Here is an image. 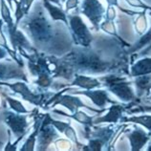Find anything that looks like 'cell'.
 <instances>
[{
  "label": "cell",
  "mask_w": 151,
  "mask_h": 151,
  "mask_svg": "<svg viewBox=\"0 0 151 151\" xmlns=\"http://www.w3.org/2000/svg\"><path fill=\"white\" fill-rule=\"evenodd\" d=\"M101 47L76 46L62 58L53 57V78H62L71 81L75 74L101 76L110 73L126 74L128 55L125 46L116 37L102 38Z\"/></svg>",
  "instance_id": "obj_1"
},
{
  "label": "cell",
  "mask_w": 151,
  "mask_h": 151,
  "mask_svg": "<svg viewBox=\"0 0 151 151\" xmlns=\"http://www.w3.org/2000/svg\"><path fill=\"white\" fill-rule=\"evenodd\" d=\"M15 0H7L8 4H9V7L10 8H13V2H14Z\"/></svg>",
  "instance_id": "obj_35"
},
{
  "label": "cell",
  "mask_w": 151,
  "mask_h": 151,
  "mask_svg": "<svg viewBox=\"0 0 151 151\" xmlns=\"http://www.w3.org/2000/svg\"><path fill=\"white\" fill-rule=\"evenodd\" d=\"M150 140H151V136H150ZM146 150H148V151H151V144L149 145V146H148V147H147V149H146Z\"/></svg>",
  "instance_id": "obj_36"
},
{
  "label": "cell",
  "mask_w": 151,
  "mask_h": 151,
  "mask_svg": "<svg viewBox=\"0 0 151 151\" xmlns=\"http://www.w3.org/2000/svg\"><path fill=\"white\" fill-rule=\"evenodd\" d=\"M133 81V85L136 88V96L138 100L142 98H145L148 94L151 88V74L142 75L139 77H135Z\"/></svg>",
  "instance_id": "obj_16"
},
{
  "label": "cell",
  "mask_w": 151,
  "mask_h": 151,
  "mask_svg": "<svg viewBox=\"0 0 151 151\" xmlns=\"http://www.w3.org/2000/svg\"><path fill=\"white\" fill-rule=\"evenodd\" d=\"M126 137L130 142L131 150L132 151H139L142 150V147L150 141V135L149 133L139 127L138 125H135V128L126 133Z\"/></svg>",
  "instance_id": "obj_14"
},
{
  "label": "cell",
  "mask_w": 151,
  "mask_h": 151,
  "mask_svg": "<svg viewBox=\"0 0 151 151\" xmlns=\"http://www.w3.org/2000/svg\"><path fill=\"white\" fill-rule=\"evenodd\" d=\"M126 125H119L111 124L104 127H96L92 130V127L85 128V138L88 140V144L83 145L84 151H101L103 147L110 146V142L114 140L115 136L122 128Z\"/></svg>",
  "instance_id": "obj_4"
},
{
  "label": "cell",
  "mask_w": 151,
  "mask_h": 151,
  "mask_svg": "<svg viewBox=\"0 0 151 151\" xmlns=\"http://www.w3.org/2000/svg\"><path fill=\"white\" fill-rule=\"evenodd\" d=\"M0 14L3 19L4 23L7 24L8 31H11L12 29H14L15 27V24L14 23L13 17L11 15L10 8L9 6H7V3L5 0H0Z\"/></svg>",
  "instance_id": "obj_24"
},
{
  "label": "cell",
  "mask_w": 151,
  "mask_h": 151,
  "mask_svg": "<svg viewBox=\"0 0 151 151\" xmlns=\"http://www.w3.org/2000/svg\"><path fill=\"white\" fill-rule=\"evenodd\" d=\"M23 66L15 64L14 62H0V81H11V79H23L28 81L27 76L22 69Z\"/></svg>",
  "instance_id": "obj_13"
},
{
  "label": "cell",
  "mask_w": 151,
  "mask_h": 151,
  "mask_svg": "<svg viewBox=\"0 0 151 151\" xmlns=\"http://www.w3.org/2000/svg\"><path fill=\"white\" fill-rule=\"evenodd\" d=\"M116 7L114 6H108L106 9V12H105V19H108V20H115V18L117 17V12H116V9H115Z\"/></svg>",
  "instance_id": "obj_30"
},
{
  "label": "cell",
  "mask_w": 151,
  "mask_h": 151,
  "mask_svg": "<svg viewBox=\"0 0 151 151\" xmlns=\"http://www.w3.org/2000/svg\"><path fill=\"white\" fill-rule=\"evenodd\" d=\"M134 106V102L128 103V104H122V103H113L109 108H107V112L105 115L94 118L93 122L94 125H99L101 124H119L122 118L124 117V113L128 110L130 107Z\"/></svg>",
  "instance_id": "obj_10"
},
{
  "label": "cell",
  "mask_w": 151,
  "mask_h": 151,
  "mask_svg": "<svg viewBox=\"0 0 151 151\" xmlns=\"http://www.w3.org/2000/svg\"><path fill=\"white\" fill-rule=\"evenodd\" d=\"M35 124H34V132L30 134V136L28 137V139L26 140V142H24V145H22V147L20 149V151H33L35 150V142H37V139L38 136V132H39V129H40V125H41V122L43 120V117L44 115H35Z\"/></svg>",
  "instance_id": "obj_19"
},
{
  "label": "cell",
  "mask_w": 151,
  "mask_h": 151,
  "mask_svg": "<svg viewBox=\"0 0 151 151\" xmlns=\"http://www.w3.org/2000/svg\"><path fill=\"white\" fill-rule=\"evenodd\" d=\"M100 29L102 30L104 33L110 35L111 37H116L117 39H119L121 42H122L125 46H127V48L130 46L129 43H127L124 38L121 37L119 34L117 33V29H116V25H115L114 20H108V19H104L103 21H101V25H100Z\"/></svg>",
  "instance_id": "obj_23"
},
{
  "label": "cell",
  "mask_w": 151,
  "mask_h": 151,
  "mask_svg": "<svg viewBox=\"0 0 151 151\" xmlns=\"http://www.w3.org/2000/svg\"><path fill=\"white\" fill-rule=\"evenodd\" d=\"M69 22V29L73 41L77 46L88 47L94 42V35L90 32L85 22L79 17V12L77 14H67Z\"/></svg>",
  "instance_id": "obj_5"
},
{
  "label": "cell",
  "mask_w": 151,
  "mask_h": 151,
  "mask_svg": "<svg viewBox=\"0 0 151 151\" xmlns=\"http://www.w3.org/2000/svg\"><path fill=\"white\" fill-rule=\"evenodd\" d=\"M106 2H107V4H108V6L116 7L117 9H119L122 12V13L127 14L128 17H134V15H139L141 14V12H135V11H132V10H126V9H124V8L121 7L120 5H119L118 0H106Z\"/></svg>",
  "instance_id": "obj_27"
},
{
  "label": "cell",
  "mask_w": 151,
  "mask_h": 151,
  "mask_svg": "<svg viewBox=\"0 0 151 151\" xmlns=\"http://www.w3.org/2000/svg\"><path fill=\"white\" fill-rule=\"evenodd\" d=\"M125 1L131 7L140 8V9L146 10V11H148V12H151V6H148L147 4H145L144 1H142V0H125Z\"/></svg>",
  "instance_id": "obj_29"
},
{
  "label": "cell",
  "mask_w": 151,
  "mask_h": 151,
  "mask_svg": "<svg viewBox=\"0 0 151 151\" xmlns=\"http://www.w3.org/2000/svg\"><path fill=\"white\" fill-rule=\"evenodd\" d=\"M69 91L73 94V95H82V96H85L87 98H89L92 102L94 103L97 107H99L100 109H104L106 104H113V103H116L118 101H112L109 98V93L108 90H104V89H91V90H74L73 88H69Z\"/></svg>",
  "instance_id": "obj_12"
},
{
  "label": "cell",
  "mask_w": 151,
  "mask_h": 151,
  "mask_svg": "<svg viewBox=\"0 0 151 151\" xmlns=\"http://www.w3.org/2000/svg\"><path fill=\"white\" fill-rule=\"evenodd\" d=\"M63 92H64V90H62L59 93H57L55 95H54V97H52L50 100L46 101L45 107H48L49 105H51L52 107H55V105L60 104L62 106L66 107L67 109H69L71 114L77 112L78 110H79V108H85L87 110L91 111V112L97 113V115L102 114L107 109V108H104V109L92 108V107L85 104V103L83 102L78 97L76 96V95H73V94L64 95Z\"/></svg>",
  "instance_id": "obj_6"
},
{
  "label": "cell",
  "mask_w": 151,
  "mask_h": 151,
  "mask_svg": "<svg viewBox=\"0 0 151 151\" xmlns=\"http://www.w3.org/2000/svg\"><path fill=\"white\" fill-rule=\"evenodd\" d=\"M151 44V27L149 28L148 31H146L145 34H142L141 35L140 39L134 43L133 45H130L128 47V49L126 51V55H130L134 53H137L139 51L144 50L145 47H147Z\"/></svg>",
  "instance_id": "obj_22"
},
{
  "label": "cell",
  "mask_w": 151,
  "mask_h": 151,
  "mask_svg": "<svg viewBox=\"0 0 151 151\" xmlns=\"http://www.w3.org/2000/svg\"><path fill=\"white\" fill-rule=\"evenodd\" d=\"M79 0H66L65 2V12L68 13L73 9H78Z\"/></svg>",
  "instance_id": "obj_31"
},
{
  "label": "cell",
  "mask_w": 151,
  "mask_h": 151,
  "mask_svg": "<svg viewBox=\"0 0 151 151\" xmlns=\"http://www.w3.org/2000/svg\"><path fill=\"white\" fill-rule=\"evenodd\" d=\"M0 85H5L9 87L15 93H18L23 98V100L32 103L35 106H40L44 101V94H35L29 89L25 82L17 81L14 83H10L6 81H0Z\"/></svg>",
  "instance_id": "obj_11"
},
{
  "label": "cell",
  "mask_w": 151,
  "mask_h": 151,
  "mask_svg": "<svg viewBox=\"0 0 151 151\" xmlns=\"http://www.w3.org/2000/svg\"><path fill=\"white\" fill-rule=\"evenodd\" d=\"M50 114H45L40 125L37 138V150H45L55 142V139H59V134L55 127L50 124Z\"/></svg>",
  "instance_id": "obj_9"
},
{
  "label": "cell",
  "mask_w": 151,
  "mask_h": 151,
  "mask_svg": "<svg viewBox=\"0 0 151 151\" xmlns=\"http://www.w3.org/2000/svg\"><path fill=\"white\" fill-rule=\"evenodd\" d=\"M151 74V58H142L135 61L129 69V77L135 78Z\"/></svg>",
  "instance_id": "obj_18"
},
{
  "label": "cell",
  "mask_w": 151,
  "mask_h": 151,
  "mask_svg": "<svg viewBox=\"0 0 151 151\" xmlns=\"http://www.w3.org/2000/svg\"><path fill=\"white\" fill-rule=\"evenodd\" d=\"M3 96L5 98L6 101L9 103L10 107L14 111V112L20 113V114H30L29 111L25 108V106L23 105L19 101L15 100L14 98H11L10 96H8L6 94H3Z\"/></svg>",
  "instance_id": "obj_26"
},
{
  "label": "cell",
  "mask_w": 151,
  "mask_h": 151,
  "mask_svg": "<svg viewBox=\"0 0 151 151\" xmlns=\"http://www.w3.org/2000/svg\"><path fill=\"white\" fill-rule=\"evenodd\" d=\"M25 14L18 26L25 31L35 46L52 55H61L73 48V38L70 30L58 23L50 21L42 1H35ZM69 29V28H68Z\"/></svg>",
  "instance_id": "obj_2"
},
{
  "label": "cell",
  "mask_w": 151,
  "mask_h": 151,
  "mask_svg": "<svg viewBox=\"0 0 151 151\" xmlns=\"http://www.w3.org/2000/svg\"><path fill=\"white\" fill-rule=\"evenodd\" d=\"M54 113H57L58 115H62V116H65L67 118H70V119H73L76 122H78V124H81L82 125H84L85 128H90V127H93L94 126V122L93 120L95 117H91L89 115H87L85 112L81 110H78L77 112H75L73 114H66L64 113L63 111L60 110H53Z\"/></svg>",
  "instance_id": "obj_20"
},
{
  "label": "cell",
  "mask_w": 151,
  "mask_h": 151,
  "mask_svg": "<svg viewBox=\"0 0 151 151\" xmlns=\"http://www.w3.org/2000/svg\"><path fill=\"white\" fill-rule=\"evenodd\" d=\"M60 1H61L62 3H65V2H66V0H60Z\"/></svg>",
  "instance_id": "obj_37"
},
{
  "label": "cell",
  "mask_w": 151,
  "mask_h": 151,
  "mask_svg": "<svg viewBox=\"0 0 151 151\" xmlns=\"http://www.w3.org/2000/svg\"><path fill=\"white\" fill-rule=\"evenodd\" d=\"M121 124H126V122H132L134 124H139L142 125L148 130V133L151 136V115L150 114H145V115H141V116H131V117H126L124 116L121 120Z\"/></svg>",
  "instance_id": "obj_21"
},
{
  "label": "cell",
  "mask_w": 151,
  "mask_h": 151,
  "mask_svg": "<svg viewBox=\"0 0 151 151\" xmlns=\"http://www.w3.org/2000/svg\"><path fill=\"white\" fill-rule=\"evenodd\" d=\"M142 100H144V101H145V104H151V88L149 90L148 94L146 95L145 98H142Z\"/></svg>",
  "instance_id": "obj_34"
},
{
  "label": "cell",
  "mask_w": 151,
  "mask_h": 151,
  "mask_svg": "<svg viewBox=\"0 0 151 151\" xmlns=\"http://www.w3.org/2000/svg\"><path fill=\"white\" fill-rule=\"evenodd\" d=\"M102 83V86L115 95L122 102L131 103L138 100L136 92L133 89V81H129L124 76L120 73H110L99 78Z\"/></svg>",
  "instance_id": "obj_3"
},
{
  "label": "cell",
  "mask_w": 151,
  "mask_h": 151,
  "mask_svg": "<svg viewBox=\"0 0 151 151\" xmlns=\"http://www.w3.org/2000/svg\"><path fill=\"white\" fill-rule=\"evenodd\" d=\"M146 10H142V13L139 14V17L135 20V29L138 35H142L147 30V19H146Z\"/></svg>",
  "instance_id": "obj_25"
},
{
  "label": "cell",
  "mask_w": 151,
  "mask_h": 151,
  "mask_svg": "<svg viewBox=\"0 0 151 151\" xmlns=\"http://www.w3.org/2000/svg\"><path fill=\"white\" fill-rule=\"evenodd\" d=\"M42 4L44 6L45 10L48 12L50 17L54 21H62L64 24L69 28L68 17H67V13L62 10L61 7L55 6L53 3H51L49 0H42Z\"/></svg>",
  "instance_id": "obj_17"
},
{
  "label": "cell",
  "mask_w": 151,
  "mask_h": 151,
  "mask_svg": "<svg viewBox=\"0 0 151 151\" xmlns=\"http://www.w3.org/2000/svg\"><path fill=\"white\" fill-rule=\"evenodd\" d=\"M35 0H26V4H25V13L27 14L28 12L30 11L32 5H33Z\"/></svg>",
  "instance_id": "obj_33"
},
{
  "label": "cell",
  "mask_w": 151,
  "mask_h": 151,
  "mask_svg": "<svg viewBox=\"0 0 151 151\" xmlns=\"http://www.w3.org/2000/svg\"><path fill=\"white\" fill-rule=\"evenodd\" d=\"M127 113L133 114V113H151V104H136L135 106L130 107L127 110Z\"/></svg>",
  "instance_id": "obj_28"
},
{
  "label": "cell",
  "mask_w": 151,
  "mask_h": 151,
  "mask_svg": "<svg viewBox=\"0 0 151 151\" xmlns=\"http://www.w3.org/2000/svg\"><path fill=\"white\" fill-rule=\"evenodd\" d=\"M26 114H20V113H14L4 109L1 112V117L3 119L4 122L10 127L12 132L17 137V141L13 145H10L11 148L13 150H17V145L19 142L22 140V138L25 136L27 133L29 124L27 122V116Z\"/></svg>",
  "instance_id": "obj_7"
},
{
  "label": "cell",
  "mask_w": 151,
  "mask_h": 151,
  "mask_svg": "<svg viewBox=\"0 0 151 151\" xmlns=\"http://www.w3.org/2000/svg\"><path fill=\"white\" fill-rule=\"evenodd\" d=\"M78 12L92 22L95 29L97 31L100 30V25L106 12V9L100 0H82Z\"/></svg>",
  "instance_id": "obj_8"
},
{
  "label": "cell",
  "mask_w": 151,
  "mask_h": 151,
  "mask_svg": "<svg viewBox=\"0 0 151 151\" xmlns=\"http://www.w3.org/2000/svg\"><path fill=\"white\" fill-rule=\"evenodd\" d=\"M69 86H78L83 90H91L101 88L102 83L99 78H93L91 76L82 75V74H75L74 79L70 83Z\"/></svg>",
  "instance_id": "obj_15"
},
{
  "label": "cell",
  "mask_w": 151,
  "mask_h": 151,
  "mask_svg": "<svg viewBox=\"0 0 151 151\" xmlns=\"http://www.w3.org/2000/svg\"><path fill=\"white\" fill-rule=\"evenodd\" d=\"M8 55H9L8 51L5 48H3V47L0 46V60H1V59L6 58Z\"/></svg>",
  "instance_id": "obj_32"
}]
</instances>
